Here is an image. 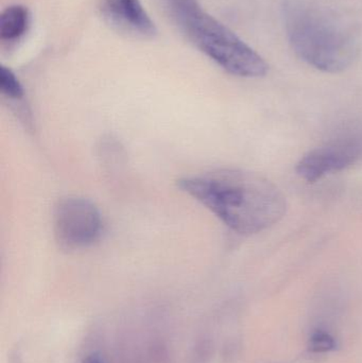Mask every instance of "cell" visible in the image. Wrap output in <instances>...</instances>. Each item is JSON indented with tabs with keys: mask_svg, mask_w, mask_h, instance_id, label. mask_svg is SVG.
<instances>
[{
	"mask_svg": "<svg viewBox=\"0 0 362 363\" xmlns=\"http://www.w3.org/2000/svg\"><path fill=\"white\" fill-rule=\"evenodd\" d=\"M100 13L113 30L123 35L140 40L157 36V26L140 0H101Z\"/></svg>",
	"mask_w": 362,
	"mask_h": 363,
	"instance_id": "cell-6",
	"label": "cell"
},
{
	"mask_svg": "<svg viewBox=\"0 0 362 363\" xmlns=\"http://www.w3.org/2000/svg\"><path fill=\"white\" fill-rule=\"evenodd\" d=\"M337 347L335 338L324 330H316L310 336L308 349L312 353L325 354L334 351Z\"/></svg>",
	"mask_w": 362,
	"mask_h": 363,
	"instance_id": "cell-9",
	"label": "cell"
},
{
	"mask_svg": "<svg viewBox=\"0 0 362 363\" xmlns=\"http://www.w3.org/2000/svg\"><path fill=\"white\" fill-rule=\"evenodd\" d=\"M81 363H104L103 360L101 359L99 355L97 354H93V355H89L85 357Z\"/></svg>",
	"mask_w": 362,
	"mask_h": 363,
	"instance_id": "cell-10",
	"label": "cell"
},
{
	"mask_svg": "<svg viewBox=\"0 0 362 363\" xmlns=\"http://www.w3.org/2000/svg\"><path fill=\"white\" fill-rule=\"evenodd\" d=\"M362 160V133L344 134L308 151L298 162L295 172L308 183L344 172Z\"/></svg>",
	"mask_w": 362,
	"mask_h": 363,
	"instance_id": "cell-4",
	"label": "cell"
},
{
	"mask_svg": "<svg viewBox=\"0 0 362 363\" xmlns=\"http://www.w3.org/2000/svg\"><path fill=\"white\" fill-rule=\"evenodd\" d=\"M178 185L237 234L263 232L286 213V198L280 188L248 170H210L181 179Z\"/></svg>",
	"mask_w": 362,
	"mask_h": 363,
	"instance_id": "cell-1",
	"label": "cell"
},
{
	"mask_svg": "<svg viewBox=\"0 0 362 363\" xmlns=\"http://www.w3.org/2000/svg\"><path fill=\"white\" fill-rule=\"evenodd\" d=\"M0 91L11 100H21L25 95L23 85L16 74L6 66L0 67Z\"/></svg>",
	"mask_w": 362,
	"mask_h": 363,
	"instance_id": "cell-8",
	"label": "cell"
},
{
	"mask_svg": "<svg viewBox=\"0 0 362 363\" xmlns=\"http://www.w3.org/2000/svg\"><path fill=\"white\" fill-rule=\"evenodd\" d=\"M53 232L57 245L66 251L89 247L101 235L99 209L89 199L80 196L62 199L53 211Z\"/></svg>",
	"mask_w": 362,
	"mask_h": 363,
	"instance_id": "cell-3",
	"label": "cell"
},
{
	"mask_svg": "<svg viewBox=\"0 0 362 363\" xmlns=\"http://www.w3.org/2000/svg\"><path fill=\"white\" fill-rule=\"evenodd\" d=\"M174 25L202 52L212 48L227 26L208 14L198 0H161Z\"/></svg>",
	"mask_w": 362,
	"mask_h": 363,
	"instance_id": "cell-5",
	"label": "cell"
},
{
	"mask_svg": "<svg viewBox=\"0 0 362 363\" xmlns=\"http://www.w3.org/2000/svg\"><path fill=\"white\" fill-rule=\"evenodd\" d=\"M283 18L295 52L321 72H341L358 55L354 27L335 12L310 0H285Z\"/></svg>",
	"mask_w": 362,
	"mask_h": 363,
	"instance_id": "cell-2",
	"label": "cell"
},
{
	"mask_svg": "<svg viewBox=\"0 0 362 363\" xmlns=\"http://www.w3.org/2000/svg\"><path fill=\"white\" fill-rule=\"evenodd\" d=\"M30 26V12L25 6H8L0 16V38L4 43L21 40Z\"/></svg>",
	"mask_w": 362,
	"mask_h": 363,
	"instance_id": "cell-7",
	"label": "cell"
}]
</instances>
